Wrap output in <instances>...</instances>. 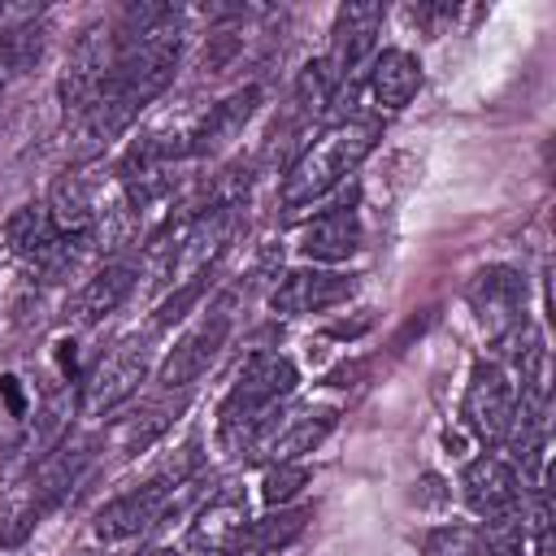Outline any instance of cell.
I'll list each match as a JSON object with an SVG mask.
<instances>
[{"instance_id":"cell-1","label":"cell","mask_w":556,"mask_h":556,"mask_svg":"<svg viewBox=\"0 0 556 556\" xmlns=\"http://www.w3.org/2000/svg\"><path fill=\"white\" fill-rule=\"evenodd\" d=\"M300 374L287 356L278 352H252L230 387V395L222 400V413H217V443L226 456H239V452H252L256 439H261V426L269 421L274 404L287 400L295 391Z\"/></svg>"},{"instance_id":"cell-2","label":"cell","mask_w":556,"mask_h":556,"mask_svg":"<svg viewBox=\"0 0 556 556\" xmlns=\"http://www.w3.org/2000/svg\"><path fill=\"white\" fill-rule=\"evenodd\" d=\"M378 135H382L378 122H334L321 139H313L291 161V169L282 174V187H278V204L300 208V204H313L326 191H334L374 152Z\"/></svg>"},{"instance_id":"cell-3","label":"cell","mask_w":556,"mask_h":556,"mask_svg":"<svg viewBox=\"0 0 556 556\" xmlns=\"http://www.w3.org/2000/svg\"><path fill=\"white\" fill-rule=\"evenodd\" d=\"M239 230V208L235 204H204L178 235H174V252H169V265H165V282L178 287H191V282H204V274L217 265V256L230 248Z\"/></svg>"},{"instance_id":"cell-4","label":"cell","mask_w":556,"mask_h":556,"mask_svg":"<svg viewBox=\"0 0 556 556\" xmlns=\"http://www.w3.org/2000/svg\"><path fill=\"white\" fill-rule=\"evenodd\" d=\"M117 70V35L113 26H87L78 35V43L70 48L65 56V70H61V104L65 113H87L104 83L113 78Z\"/></svg>"},{"instance_id":"cell-5","label":"cell","mask_w":556,"mask_h":556,"mask_svg":"<svg viewBox=\"0 0 556 556\" xmlns=\"http://www.w3.org/2000/svg\"><path fill=\"white\" fill-rule=\"evenodd\" d=\"M148 378V339H122L113 352H104L96 361V369L83 378V395L78 408L83 417H104L113 413L122 400H130L139 391V382Z\"/></svg>"},{"instance_id":"cell-6","label":"cell","mask_w":556,"mask_h":556,"mask_svg":"<svg viewBox=\"0 0 556 556\" xmlns=\"http://www.w3.org/2000/svg\"><path fill=\"white\" fill-rule=\"evenodd\" d=\"M460 417L465 426L486 439V443H504L513 417H517V382L500 361H478L460 400Z\"/></svg>"},{"instance_id":"cell-7","label":"cell","mask_w":556,"mask_h":556,"mask_svg":"<svg viewBox=\"0 0 556 556\" xmlns=\"http://www.w3.org/2000/svg\"><path fill=\"white\" fill-rule=\"evenodd\" d=\"M382 17L387 9L374 4V0H352L334 13V26H330V48H326V70L339 87H348L356 78V70L369 61L374 43H378V30H382Z\"/></svg>"},{"instance_id":"cell-8","label":"cell","mask_w":556,"mask_h":556,"mask_svg":"<svg viewBox=\"0 0 556 556\" xmlns=\"http://www.w3.org/2000/svg\"><path fill=\"white\" fill-rule=\"evenodd\" d=\"M178 491H182V486H174L169 478L152 473V478H148V482H139L135 491H126V495L109 500V504L96 513L91 534H96V539H104V543H117V539L143 534L152 521H161V517L174 508Z\"/></svg>"},{"instance_id":"cell-9","label":"cell","mask_w":556,"mask_h":556,"mask_svg":"<svg viewBox=\"0 0 556 556\" xmlns=\"http://www.w3.org/2000/svg\"><path fill=\"white\" fill-rule=\"evenodd\" d=\"M469 308L478 313V326L500 339L504 330H513L521 317H526V278L508 265H486L473 274L469 282Z\"/></svg>"},{"instance_id":"cell-10","label":"cell","mask_w":556,"mask_h":556,"mask_svg":"<svg viewBox=\"0 0 556 556\" xmlns=\"http://www.w3.org/2000/svg\"><path fill=\"white\" fill-rule=\"evenodd\" d=\"M226 334H230V313H226V308H213L204 321H195V326L174 343V352L161 361L156 382H161L165 391H187V387L217 361Z\"/></svg>"},{"instance_id":"cell-11","label":"cell","mask_w":556,"mask_h":556,"mask_svg":"<svg viewBox=\"0 0 556 556\" xmlns=\"http://www.w3.org/2000/svg\"><path fill=\"white\" fill-rule=\"evenodd\" d=\"M460 486H465V504L495 521V517H521L526 521V495H521V482H517V469L504 460V456H478L465 465L460 473Z\"/></svg>"},{"instance_id":"cell-12","label":"cell","mask_w":556,"mask_h":556,"mask_svg":"<svg viewBox=\"0 0 556 556\" xmlns=\"http://www.w3.org/2000/svg\"><path fill=\"white\" fill-rule=\"evenodd\" d=\"M356 291V278L343 269H321V265H304V269H287L274 291L269 304L287 317H304V313H321L330 304H343Z\"/></svg>"},{"instance_id":"cell-13","label":"cell","mask_w":556,"mask_h":556,"mask_svg":"<svg viewBox=\"0 0 556 556\" xmlns=\"http://www.w3.org/2000/svg\"><path fill=\"white\" fill-rule=\"evenodd\" d=\"M356 195V191H352ZM352 195L339 200L334 208H321L304 230H300V256L317 261V265H334L348 261L361 248V217L352 208Z\"/></svg>"},{"instance_id":"cell-14","label":"cell","mask_w":556,"mask_h":556,"mask_svg":"<svg viewBox=\"0 0 556 556\" xmlns=\"http://www.w3.org/2000/svg\"><path fill=\"white\" fill-rule=\"evenodd\" d=\"M261 104V87L248 83V87H235L230 96H222L217 104H208L195 122V156H213L222 152L230 139H239V130L248 126V117L256 113Z\"/></svg>"},{"instance_id":"cell-15","label":"cell","mask_w":556,"mask_h":556,"mask_svg":"<svg viewBox=\"0 0 556 556\" xmlns=\"http://www.w3.org/2000/svg\"><path fill=\"white\" fill-rule=\"evenodd\" d=\"M130 291H135V265H130V261H104V265L78 287V295H74V304H70V317H74L78 326H96V321H104L109 313H117Z\"/></svg>"},{"instance_id":"cell-16","label":"cell","mask_w":556,"mask_h":556,"mask_svg":"<svg viewBox=\"0 0 556 556\" xmlns=\"http://www.w3.org/2000/svg\"><path fill=\"white\" fill-rule=\"evenodd\" d=\"M243 526H248L243 500H239V495H217V500H208V504L195 513V521H191V530H187V547L200 552V556L235 552Z\"/></svg>"},{"instance_id":"cell-17","label":"cell","mask_w":556,"mask_h":556,"mask_svg":"<svg viewBox=\"0 0 556 556\" xmlns=\"http://www.w3.org/2000/svg\"><path fill=\"white\" fill-rule=\"evenodd\" d=\"M43 208H48L56 235H65V239L91 235L96 222H100V213H96V195H91V187H87L83 174H61V178H52Z\"/></svg>"},{"instance_id":"cell-18","label":"cell","mask_w":556,"mask_h":556,"mask_svg":"<svg viewBox=\"0 0 556 556\" xmlns=\"http://www.w3.org/2000/svg\"><path fill=\"white\" fill-rule=\"evenodd\" d=\"M421 87V61L404 48H387L369 65V91L382 109H404Z\"/></svg>"},{"instance_id":"cell-19","label":"cell","mask_w":556,"mask_h":556,"mask_svg":"<svg viewBox=\"0 0 556 556\" xmlns=\"http://www.w3.org/2000/svg\"><path fill=\"white\" fill-rule=\"evenodd\" d=\"M56 239H61V235H56V226H52L43 200L13 208L9 222H4V252H13V256L26 261V265H35L48 248H56Z\"/></svg>"},{"instance_id":"cell-20","label":"cell","mask_w":556,"mask_h":556,"mask_svg":"<svg viewBox=\"0 0 556 556\" xmlns=\"http://www.w3.org/2000/svg\"><path fill=\"white\" fill-rule=\"evenodd\" d=\"M330 426H334V413H308V417H295L287 430H274L269 439H261V443L252 447V456H256V460H269V465H287V460L313 452V447L330 434Z\"/></svg>"},{"instance_id":"cell-21","label":"cell","mask_w":556,"mask_h":556,"mask_svg":"<svg viewBox=\"0 0 556 556\" xmlns=\"http://www.w3.org/2000/svg\"><path fill=\"white\" fill-rule=\"evenodd\" d=\"M74 391L70 387H61V391H52L48 400H43V408L35 413V421L22 430V439H17V452L35 465V460H43L48 456V447L65 434V426H70V413H74Z\"/></svg>"},{"instance_id":"cell-22","label":"cell","mask_w":556,"mask_h":556,"mask_svg":"<svg viewBox=\"0 0 556 556\" xmlns=\"http://www.w3.org/2000/svg\"><path fill=\"white\" fill-rule=\"evenodd\" d=\"M308 526V508H282V513H269V517H256L243 526L235 552H248V556H265V552H278L287 543H295Z\"/></svg>"},{"instance_id":"cell-23","label":"cell","mask_w":556,"mask_h":556,"mask_svg":"<svg viewBox=\"0 0 556 556\" xmlns=\"http://www.w3.org/2000/svg\"><path fill=\"white\" fill-rule=\"evenodd\" d=\"M43 43H48L43 22H17V26L0 30V83L30 74L35 61L43 56Z\"/></svg>"},{"instance_id":"cell-24","label":"cell","mask_w":556,"mask_h":556,"mask_svg":"<svg viewBox=\"0 0 556 556\" xmlns=\"http://www.w3.org/2000/svg\"><path fill=\"white\" fill-rule=\"evenodd\" d=\"M182 404H187V395L178 391L174 400H161V404H152V408H143V413H135L122 430H117V447L126 452V456H135V452H143V447H152L165 430H169V421L182 413Z\"/></svg>"},{"instance_id":"cell-25","label":"cell","mask_w":556,"mask_h":556,"mask_svg":"<svg viewBox=\"0 0 556 556\" xmlns=\"http://www.w3.org/2000/svg\"><path fill=\"white\" fill-rule=\"evenodd\" d=\"M473 556H526L521 517H495L482 530H473Z\"/></svg>"},{"instance_id":"cell-26","label":"cell","mask_w":556,"mask_h":556,"mask_svg":"<svg viewBox=\"0 0 556 556\" xmlns=\"http://www.w3.org/2000/svg\"><path fill=\"white\" fill-rule=\"evenodd\" d=\"M334 91H339V83L330 78L326 61H308V65L300 70V78H295V104H300L304 113H321V109L334 100Z\"/></svg>"},{"instance_id":"cell-27","label":"cell","mask_w":556,"mask_h":556,"mask_svg":"<svg viewBox=\"0 0 556 556\" xmlns=\"http://www.w3.org/2000/svg\"><path fill=\"white\" fill-rule=\"evenodd\" d=\"M308 482H313L308 465H295V460L269 465V473L261 478V500H265V504H287V500H295Z\"/></svg>"},{"instance_id":"cell-28","label":"cell","mask_w":556,"mask_h":556,"mask_svg":"<svg viewBox=\"0 0 556 556\" xmlns=\"http://www.w3.org/2000/svg\"><path fill=\"white\" fill-rule=\"evenodd\" d=\"M426 556H473V530L469 526H439L426 534Z\"/></svg>"},{"instance_id":"cell-29","label":"cell","mask_w":556,"mask_h":556,"mask_svg":"<svg viewBox=\"0 0 556 556\" xmlns=\"http://www.w3.org/2000/svg\"><path fill=\"white\" fill-rule=\"evenodd\" d=\"M0 391H4V400H9V413H13V417H26V404H22V391H17V378H13V374L0 378Z\"/></svg>"},{"instance_id":"cell-30","label":"cell","mask_w":556,"mask_h":556,"mask_svg":"<svg viewBox=\"0 0 556 556\" xmlns=\"http://www.w3.org/2000/svg\"><path fill=\"white\" fill-rule=\"evenodd\" d=\"M417 500H421V504H443V500H447V491H443V478L426 473V478H421V491H417Z\"/></svg>"},{"instance_id":"cell-31","label":"cell","mask_w":556,"mask_h":556,"mask_svg":"<svg viewBox=\"0 0 556 556\" xmlns=\"http://www.w3.org/2000/svg\"><path fill=\"white\" fill-rule=\"evenodd\" d=\"M539 556H552V530L539 534Z\"/></svg>"},{"instance_id":"cell-32","label":"cell","mask_w":556,"mask_h":556,"mask_svg":"<svg viewBox=\"0 0 556 556\" xmlns=\"http://www.w3.org/2000/svg\"><path fill=\"white\" fill-rule=\"evenodd\" d=\"M0 100H4V83H0Z\"/></svg>"}]
</instances>
